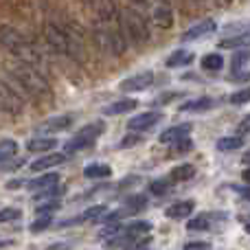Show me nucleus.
Returning a JSON list of instances; mask_svg holds the SVG:
<instances>
[{
  "label": "nucleus",
  "instance_id": "nucleus-20",
  "mask_svg": "<svg viewBox=\"0 0 250 250\" xmlns=\"http://www.w3.org/2000/svg\"><path fill=\"white\" fill-rule=\"evenodd\" d=\"M191 60H193V53L191 51H176L165 60V66L167 68H180V66L191 64Z\"/></svg>",
  "mask_w": 250,
  "mask_h": 250
},
{
  "label": "nucleus",
  "instance_id": "nucleus-14",
  "mask_svg": "<svg viewBox=\"0 0 250 250\" xmlns=\"http://www.w3.org/2000/svg\"><path fill=\"white\" fill-rule=\"evenodd\" d=\"M66 158H68L66 154H44L42 158L33 160L29 169L31 171H46V169H51V167H60Z\"/></svg>",
  "mask_w": 250,
  "mask_h": 250
},
{
  "label": "nucleus",
  "instance_id": "nucleus-45",
  "mask_svg": "<svg viewBox=\"0 0 250 250\" xmlns=\"http://www.w3.org/2000/svg\"><path fill=\"white\" fill-rule=\"evenodd\" d=\"M242 160H244V165H248V167H250V149H248L246 154L242 156Z\"/></svg>",
  "mask_w": 250,
  "mask_h": 250
},
{
  "label": "nucleus",
  "instance_id": "nucleus-46",
  "mask_svg": "<svg viewBox=\"0 0 250 250\" xmlns=\"http://www.w3.org/2000/svg\"><path fill=\"white\" fill-rule=\"evenodd\" d=\"M246 230H248V233H250V222H248V224H246Z\"/></svg>",
  "mask_w": 250,
  "mask_h": 250
},
{
  "label": "nucleus",
  "instance_id": "nucleus-29",
  "mask_svg": "<svg viewBox=\"0 0 250 250\" xmlns=\"http://www.w3.org/2000/svg\"><path fill=\"white\" fill-rule=\"evenodd\" d=\"M222 66H224V60H222V55H217V53H208V55L202 57L204 70H220Z\"/></svg>",
  "mask_w": 250,
  "mask_h": 250
},
{
  "label": "nucleus",
  "instance_id": "nucleus-18",
  "mask_svg": "<svg viewBox=\"0 0 250 250\" xmlns=\"http://www.w3.org/2000/svg\"><path fill=\"white\" fill-rule=\"evenodd\" d=\"M134 108H136V99H119V101H114V104L105 105L104 114L105 117H117V114H125Z\"/></svg>",
  "mask_w": 250,
  "mask_h": 250
},
{
  "label": "nucleus",
  "instance_id": "nucleus-7",
  "mask_svg": "<svg viewBox=\"0 0 250 250\" xmlns=\"http://www.w3.org/2000/svg\"><path fill=\"white\" fill-rule=\"evenodd\" d=\"M22 110H24V101H22V97L18 95L7 82L0 79V112L16 117V114H20Z\"/></svg>",
  "mask_w": 250,
  "mask_h": 250
},
{
  "label": "nucleus",
  "instance_id": "nucleus-16",
  "mask_svg": "<svg viewBox=\"0 0 250 250\" xmlns=\"http://www.w3.org/2000/svg\"><path fill=\"white\" fill-rule=\"evenodd\" d=\"M55 147H57V141L51 136H38L26 143V149L33 151V154H46V151L55 149Z\"/></svg>",
  "mask_w": 250,
  "mask_h": 250
},
{
  "label": "nucleus",
  "instance_id": "nucleus-30",
  "mask_svg": "<svg viewBox=\"0 0 250 250\" xmlns=\"http://www.w3.org/2000/svg\"><path fill=\"white\" fill-rule=\"evenodd\" d=\"M211 226V215H195L193 220H189L187 222V229L189 230H204V229H208Z\"/></svg>",
  "mask_w": 250,
  "mask_h": 250
},
{
  "label": "nucleus",
  "instance_id": "nucleus-22",
  "mask_svg": "<svg viewBox=\"0 0 250 250\" xmlns=\"http://www.w3.org/2000/svg\"><path fill=\"white\" fill-rule=\"evenodd\" d=\"M110 173H112V169L108 167V165H104V163H92V165H88L86 169H83V176L86 178H108Z\"/></svg>",
  "mask_w": 250,
  "mask_h": 250
},
{
  "label": "nucleus",
  "instance_id": "nucleus-36",
  "mask_svg": "<svg viewBox=\"0 0 250 250\" xmlns=\"http://www.w3.org/2000/svg\"><path fill=\"white\" fill-rule=\"evenodd\" d=\"M167 189H169V180L167 182H165V180H156V182H151V185H149V191L154 195H163Z\"/></svg>",
  "mask_w": 250,
  "mask_h": 250
},
{
  "label": "nucleus",
  "instance_id": "nucleus-3",
  "mask_svg": "<svg viewBox=\"0 0 250 250\" xmlns=\"http://www.w3.org/2000/svg\"><path fill=\"white\" fill-rule=\"evenodd\" d=\"M9 73L11 79L33 99H44V97H51V83L46 79V73L35 66L26 64V62L16 60L9 66Z\"/></svg>",
  "mask_w": 250,
  "mask_h": 250
},
{
  "label": "nucleus",
  "instance_id": "nucleus-24",
  "mask_svg": "<svg viewBox=\"0 0 250 250\" xmlns=\"http://www.w3.org/2000/svg\"><path fill=\"white\" fill-rule=\"evenodd\" d=\"M215 105V101L208 99V97H202V99H195V101H187L185 105H182V112H198V110H208Z\"/></svg>",
  "mask_w": 250,
  "mask_h": 250
},
{
  "label": "nucleus",
  "instance_id": "nucleus-15",
  "mask_svg": "<svg viewBox=\"0 0 250 250\" xmlns=\"http://www.w3.org/2000/svg\"><path fill=\"white\" fill-rule=\"evenodd\" d=\"M73 121H75L73 114H60V117H53L46 123L40 125V132H64V129H68L73 125Z\"/></svg>",
  "mask_w": 250,
  "mask_h": 250
},
{
  "label": "nucleus",
  "instance_id": "nucleus-32",
  "mask_svg": "<svg viewBox=\"0 0 250 250\" xmlns=\"http://www.w3.org/2000/svg\"><path fill=\"white\" fill-rule=\"evenodd\" d=\"M145 207H147V204H145V195H134V198L127 200L123 213H136V211H143Z\"/></svg>",
  "mask_w": 250,
  "mask_h": 250
},
{
  "label": "nucleus",
  "instance_id": "nucleus-44",
  "mask_svg": "<svg viewBox=\"0 0 250 250\" xmlns=\"http://www.w3.org/2000/svg\"><path fill=\"white\" fill-rule=\"evenodd\" d=\"M242 178H244V182H246V185H250V167H248V169H244Z\"/></svg>",
  "mask_w": 250,
  "mask_h": 250
},
{
  "label": "nucleus",
  "instance_id": "nucleus-4",
  "mask_svg": "<svg viewBox=\"0 0 250 250\" xmlns=\"http://www.w3.org/2000/svg\"><path fill=\"white\" fill-rule=\"evenodd\" d=\"M121 31L125 42H132L136 46L149 40V24L136 7H127L121 11Z\"/></svg>",
  "mask_w": 250,
  "mask_h": 250
},
{
  "label": "nucleus",
  "instance_id": "nucleus-8",
  "mask_svg": "<svg viewBox=\"0 0 250 250\" xmlns=\"http://www.w3.org/2000/svg\"><path fill=\"white\" fill-rule=\"evenodd\" d=\"M151 83H154V75H151L149 70H145V73H138V75H132V77L123 79L121 90L123 92H141V90H147Z\"/></svg>",
  "mask_w": 250,
  "mask_h": 250
},
{
  "label": "nucleus",
  "instance_id": "nucleus-25",
  "mask_svg": "<svg viewBox=\"0 0 250 250\" xmlns=\"http://www.w3.org/2000/svg\"><path fill=\"white\" fill-rule=\"evenodd\" d=\"M217 149L220 151H233V149H239L244 147V136H224L217 141Z\"/></svg>",
  "mask_w": 250,
  "mask_h": 250
},
{
  "label": "nucleus",
  "instance_id": "nucleus-27",
  "mask_svg": "<svg viewBox=\"0 0 250 250\" xmlns=\"http://www.w3.org/2000/svg\"><path fill=\"white\" fill-rule=\"evenodd\" d=\"M246 44H250V35L237 33V35H233V38H224L220 42V46L222 48H235V46H246Z\"/></svg>",
  "mask_w": 250,
  "mask_h": 250
},
{
  "label": "nucleus",
  "instance_id": "nucleus-38",
  "mask_svg": "<svg viewBox=\"0 0 250 250\" xmlns=\"http://www.w3.org/2000/svg\"><path fill=\"white\" fill-rule=\"evenodd\" d=\"M189 149H193V143H191L189 138H182V141L176 143V151H178V154H182V151H189Z\"/></svg>",
  "mask_w": 250,
  "mask_h": 250
},
{
  "label": "nucleus",
  "instance_id": "nucleus-17",
  "mask_svg": "<svg viewBox=\"0 0 250 250\" xmlns=\"http://www.w3.org/2000/svg\"><path fill=\"white\" fill-rule=\"evenodd\" d=\"M60 185V173L55 171H48V173H42L40 178L29 182V189L31 191H42V189H48V187H55Z\"/></svg>",
  "mask_w": 250,
  "mask_h": 250
},
{
  "label": "nucleus",
  "instance_id": "nucleus-28",
  "mask_svg": "<svg viewBox=\"0 0 250 250\" xmlns=\"http://www.w3.org/2000/svg\"><path fill=\"white\" fill-rule=\"evenodd\" d=\"M62 193H64V187H62V185L48 187V189L38 191V195H35V202H46V200H57V195H62Z\"/></svg>",
  "mask_w": 250,
  "mask_h": 250
},
{
  "label": "nucleus",
  "instance_id": "nucleus-39",
  "mask_svg": "<svg viewBox=\"0 0 250 250\" xmlns=\"http://www.w3.org/2000/svg\"><path fill=\"white\" fill-rule=\"evenodd\" d=\"M211 246L208 244H204V242H195V244H187L185 250H208Z\"/></svg>",
  "mask_w": 250,
  "mask_h": 250
},
{
  "label": "nucleus",
  "instance_id": "nucleus-26",
  "mask_svg": "<svg viewBox=\"0 0 250 250\" xmlns=\"http://www.w3.org/2000/svg\"><path fill=\"white\" fill-rule=\"evenodd\" d=\"M105 213H108V208H105L104 204H97V207L86 208V211H83L79 217H82V222H99Z\"/></svg>",
  "mask_w": 250,
  "mask_h": 250
},
{
  "label": "nucleus",
  "instance_id": "nucleus-1",
  "mask_svg": "<svg viewBox=\"0 0 250 250\" xmlns=\"http://www.w3.org/2000/svg\"><path fill=\"white\" fill-rule=\"evenodd\" d=\"M44 38L51 51H55L57 55L70 57V60H82L83 57V38L79 26L73 20L64 22H48L44 26Z\"/></svg>",
  "mask_w": 250,
  "mask_h": 250
},
{
  "label": "nucleus",
  "instance_id": "nucleus-43",
  "mask_svg": "<svg viewBox=\"0 0 250 250\" xmlns=\"http://www.w3.org/2000/svg\"><path fill=\"white\" fill-rule=\"evenodd\" d=\"M73 244H57V246H51V248H46V250H68Z\"/></svg>",
  "mask_w": 250,
  "mask_h": 250
},
{
  "label": "nucleus",
  "instance_id": "nucleus-5",
  "mask_svg": "<svg viewBox=\"0 0 250 250\" xmlns=\"http://www.w3.org/2000/svg\"><path fill=\"white\" fill-rule=\"evenodd\" d=\"M92 24L105 26V29H121V9L114 0H83Z\"/></svg>",
  "mask_w": 250,
  "mask_h": 250
},
{
  "label": "nucleus",
  "instance_id": "nucleus-19",
  "mask_svg": "<svg viewBox=\"0 0 250 250\" xmlns=\"http://www.w3.org/2000/svg\"><path fill=\"white\" fill-rule=\"evenodd\" d=\"M193 176H195V167L187 163V165H178V167H173L167 180L169 182H187V180H191Z\"/></svg>",
  "mask_w": 250,
  "mask_h": 250
},
{
  "label": "nucleus",
  "instance_id": "nucleus-41",
  "mask_svg": "<svg viewBox=\"0 0 250 250\" xmlns=\"http://www.w3.org/2000/svg\"><path fill=\"white\" fill-rule=\"evenodd\" d=\"M176 92H169V95H163V99H158V104H167V101H171V99H176Z\"/></svg>",
  "mask_w": 250,
  "mask_h": 250
},
{
  "label": "nucleus",
  "instance_id": "nucleus-35",
  "mask_svg": "<svg viewBox=\"0 0 250 250\" xmlns=\"http://www.w3.org/2000/svg\"><path fill=\"white\" fill-rule=\"evenodd\" d=\"M48 226H51V215H40L38 220L31 224V230H33V233H40V230L48 229Z\"/></svg>",
  "mask_w": 250,
  "mask_h": 250
},
{
  "label": "nucleus",
  "instance_id": "nucleus-42",
  "mask_svg": "<svg viewBox=\"0 0 250 250\" xmlns=\"http://www.w3.org/2000/svg\"><path fill=\"white\" fill-rule=\"evenodd\" d=\"M127 2H129V7H145L147 0H127Z\"/></svg>",
  "mask_w": 250,
  "mask_h": 250
},
{
  "label": "nucleus",
  "instance_id": "nucleus-2",
  "mask_svg": "<svg viewBox=\"0 0 250 250\" xmlns=\"http://www.w3.org/2000/svg\"><path fill=\"white\" fill-rule=\"evenodd\" d=\"M0 46L11 53L16 60L26 62V64H31L46 73V62H44L42 51H40L38 44L26 38L22 31L13 29V26H9V24H2L0 26Z\"/></svg>",
  "mask_w": 250,
  "mask_h": 250
},
{
  "label": "nucleus",
  "instance_id": "nucleus-12",
  "mask_svg": "<svg viewBox=\"0 0 250 250\" xmlns=\"http://www.w3.org/2000/svg\"><path fill=\"white\" fill-rule=\"evenodd\" d=\"M193 208H195L193 200H182V202L169 204V207L165 208V215H167L169 220H187V217L193 213Z\"/></svg>",
  "mask_w": 250,
  "mask_h": 250
},
{
  "label": "nucleus",
  "instance_id": "nucleus-6",
  "mask_svg": "<svg viewBox=\"0 0 250 250\" xmlns=\"http://www.w3.org/2000/svg\"><path fill=\"white\" fill-rule=\"evenodd\" d=\"M101 134H104V123H90V125H86V127H82L64 145V154L68 156V154H77V151L86 149V147H90L92 143H95L97 138L101 136Z\"/></svg>",
  "mask_w": 250,
  "mask_h": 250
},
{
  "label": "nucleus",
  "instance_id": "nucleus-33",
  "mask_svg": "<svg viewBox=\"0 0 250 250\" xmlns=\"http://www.w3.org/2000/svg\"><path fill=\"white\" fill-rule=\"evenodd\" d=\"M229 101H230L233 105H244V104H248V101H250V86L244 88V90L233 92V95L229 97Z\"/></svg>",
  "mask_w": 250,
  "mask_h": 250
},
{
  "label": "nucleus",
  "instance_id": "nucleus-13",
  "mask_svg": "<svg viewBox=\"0 0 250 250\" xmlns=\"http://www.w3.org/2000/svg\"><path fill=\"white\" fill-rule=\"evenodd\" d=\"M189 132H191L189 123L173 125V127L165 129V132L160 134V143H165V145H176V143L182 141V138H189Z\"/></svg>",
  "mask_w": 250,
  "mask_h": 250
},
{
  "label": "nucleus",
  "instance_id": "nucleus-9",
  "mask_svg": "<svg viewBox=\"0 0 250 250\" xmlns=\"http://www.w3.org/2000/svg\"><path fill=\"white\" fill-rule=\"evenodd\" d=\"M215 29H217L215 20H211V18H207V20H202V22H195L193 26H189V29L182 33V42H193V40H200V38H204V35H211Z\"/></svg>",
  "mask_w": 250,
  "mask_h": 250
},
{
  "label": "nucleus",
  "instance_id": "nucleus-40",
  "mask_svg": "<svg viewBox=\"0 0 250 250\" xmlns=\"http://www.w3.org/2000/svg\"><path fill=\"white\" fill-rule=\"evenodd\" d=\"M246 57H248L246 53H242V55H235V60H233V62H235V68H239V66L246 62Z\"/></svg>",
  "mask_w": 250,
  "mask_h": 250
},
{
  "label": "nucleus",
  "instance_id": "nucleus-11",
  "mask_svg": "<svg viewBox=\"0 0 250 250\" xmlns=\"http://www.w3.org/2000/svg\"><path fill=\"white\" fill-rule=\"evenodd\" d=\"M160 117L163 114L160 112H143V114H136V117H132L127 121V129L129 132H143V129H147V127H151V125H156L160 121Z\"/></svg>",
  "mask_w": 250,
  "mask_h": 250
},
{
  "label": "nucleus",
  "instance_id": "nucleus-21",
  "mask_svg": "<svg viewBox=\"0 0 250 250\" xmlns=\"http://www.w3.org/2000/svg\"><path fill=\"white\" fill-rule=\"evenodd\" d=\"M151 230V224L149 222H134V224H129L127 229H125L123 237L125 239H138V237H147Z\"/></svg>",
  "mask_w": 250,
  "mask_h": 250
},
{
  "label": "nucleus",
  "instance_id": "nucleus-31",
  "mask_svg": "<svg viewBox=\"0 0 250 250\" xmlns=\"http://www.w3.org/2000/svg\"><path fill=\"white\" fill-rule=\"evenodd\" d=\"M20 217H22L20 208H13V207L0 208V224H9V222H16V220H20Z\"/></svg>",
  "mask_w": 250,
  "mask_h": 250
},
{
  "label": "nucleus",
  "instance_id": "nucleus-23",
  "mask_svg": "<svg viewBox=\"0 0 250 250\" xmlns=\"http://www.w3.org/2000/svg\"><path fill=\"white\" fill-rule=\"evenodd\" d=\"M18 151V143L11 141V138H4L0 141V165H4L7 160H11Z\"/></svg>",
  "mask_w": 250,
  "mask_h": 250
},
{
  "label": "nucleus",
  "instance_id": "nucleus-34",
  "mask_svg": "<svg viewBox=\"0 0 250 250\" xmlns=\"http://www.w3.org/2000/svg\"><path fill=\"white\" fill-rule=\"evenodd\" d=\"M57 208H60V202H57V200H46V204L40 202L35 211H38V215H51V213L57 211Z\"/></svg>",
  "mask_w": 250,
  "mask_h": 250
},
{
  "label": "nucleus",
  "instance_id": "nucleus-10",
  "mask_svg": "<svg viewBox=\"0 0 250 250\" xmlns=\"http://www.w3.org/2000/svg\"><path fill=\"white\" fill-rule=\"evenodd\" d=\"M151 22H154V26H158V29H169V26L173 24V9L169 2H158L154 7V11H151Z\"/></svg>",
  "mask_w": 250,
  "mask_h": 250
},
{
  "label": "nucleus",
  "instance_id": "nucleus-37",
  "mask_svg": "<svg viewBox=\"0 0 250 250\" xmlns=\"http://www.w3.org/2000/svg\"><path fill=\"white\" fill-rule=\"evenodd\" d=\"M244 134H250V114H246L237 125V136H244Z\"/></svg>",
  "mask_w": 250,
  "mask_h": 250
}]
</instances>
